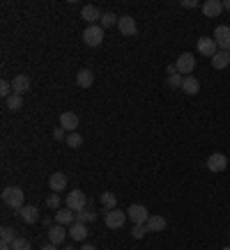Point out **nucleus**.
<instances>
[{
    "label": "nucleus",
    "instance_id": "obj_1",
    "mask_svg": "<svg viewBox=\"0 0 230 250\" xmlns=\"http://www.w3.org/2000/svg\"><path fill=\"white\" fill-rule=\"evenodd\" d=\"M2 202H5L9 209H14V211H21V209L26 207V204H23V202H26L23 188H18V186H7V188L2 190Z\"/></svg>",
    "mask_w": 230,
    "mask_h": 250
},
{
    "label": "nucleus",
    "instance_id": "obj_2",
    "mask_svg": "<svg viewBox=\"0 0 230 250\" xmlns=\"http://www.w3.org/2000/svg\"><path fill=\"white\" fill-rule=\"evenodd\" d=\"M83 42L88 44V46H92V48L101 46V42H104V28L88 26V30H83Z\"/></svg>",
    "mask_w": 230,
    "mask_h": 250
},
{
    "label": "nucleus",
    "instance_id": "obj_3",
    "mask_svg": "<svg viewBox=\"0 0 230 250\" xmlns=\"http://www.w3.org/2000/svg\"><path fill=\"white\" fill-rule=\"evenodd\" d=\"M175 67H177V74H180V76H191V71L196 69V58L191 53H182V55L177 58Z\"/></svg>",
    "mask_w": 230,
    "mask_h": 250
},
{
    "label": "nucleus",
    "instance_id": "obj_4",
    "mask_svg": "<svg viewBox=\"0 0 230 250\" xmlns=\"http://www.w3.org/2000/svg\"><path fill=\"white\" fill-rule=\"evenodd\" d=\"M127 216H129V220L133 225H145L150 220V211L143 207V204H131V207L127 209Z\"/></svg>",
    "mask_w": 230,
    "mask_h": 250
},
{
    "label": "nucleus",
    "instance_id": "obj_5",
    "mask_svg": "<svg viewBox=\"0 0 230 250\" xmlns=\"http://www.w3.org/2000/svg\"><path fill=\"white\" fill-rule=\"evenodd\" d=\"M67 209H71V211H81V209H85V193L83 190H69V195H67Z\"/></svg>",
    "mask_w": 230,
    "mask_h": 250
},
{
    "label": "nucleus",
    "instance_id": "obj_6",
    "mask_svg": "<svg viewBox=\"0 0 230 250\" xmlns=\"http://www.w3.org/2000/svg\"><path fill=\"white\" fill-rule=\"evenodd\" d=\"M127 218H129V216L124 214V211L113 209V211L106 214V227L108 230H120V227H124V220H127Z\"/></svg>",
    "mask_w": 230,
    "mask_h": 250
},
{
    "label": "nucleus",
    "instance_id": "obj_7",
    "mask_svg": "<svg viewBox=\"0 0 230 250\" xmlns=\"http://www.w3.org/2000/svg\"><path fill=\"white\" fill-rule=\"evenodd\" d=\"M214 42L221 51H230V26H219L214 30Z\"/></svg>",
    "mask_w": 230,
    "mask_h": 250
},
{
    "label": "nucleus",
    "instance_id": "obj_8",
    "mask_svg": "<svg viewBox=\"0 0 230 250\" xmlns=\"http://www.w3.org/2000/svg\"><path fill=\"white\" fill-rule=\"evenodd\" d=\"M198 53L203 55V58H214L216 55V42H214V37H200L198 39Z\"/></svg>",
    "mask_w": 230,
    "mask_h": 250
},
{
    "label": "nucleus",
    "instance_id": "obj_9",
    "mask_svg": "<svg viewBox=\"0 0 230 250\" xmlns=\"http://www.w3.org/2000/svg\"><path fill=\"white\" fill-rule=\"evenodd\" d=\"M207 168H210V172H223V170L228 168V158H226V154H221V152L212 154L210 158H207Z\"/></svg>",
    "mask_w": 230,
    "mask_h": 250
},
{
    "label": "nucleus",
    "instance_id": "obj_10",
    "mask_svg": "<svg viewBox=\"0 0 230 250\" xmlns=\"http://www.w3.org/2000/svg\"><path fill=\"white\" fill-rule=\"evenodd\" d=\"M79 124H81V120L76 112H62L60 115V126L67 131V133H74V131L79 129Z\"/></svg>",
    "mask_w": 230,
    "mask_h": 250
},
{
    "label": "nucleus",
    "instance_id": "obj_11",
    "mask_svg": "<svg viewBox=\"0 0 230 250\" xmlns=\"http://www.w3.org/2000/svg\"><path fill=\"white\" fill-rule=\"evenodd\" d=\"M203 14L207 18H216L223 14V2L221 0H207V2H203Z\"/></svg>",
    "mask_w": 230,
    "mask_h": 250
},
{
    "label": "nucleus",
    "instance_id": "obj_12",
    "mask_svg": "<svg viewBox=\"0 0 230 250\" xmlns=\"http://www.w3.org/2000/svg\"><path fill=\"white\" fill-rule=\"evenodd\" d=\"M117 30H120L124 37H133L136 32H138L136 21H133L131 16H120V21H117Z\"/></svg>",
    "mask_w": 230,
    "mask_h": 250
},
{
    "label": "nucleus",
    "instance_id": "obj_13",
    "mask_svg": "<svg viewBox=\"0 0 230 250\" xmlns=\"http://www.w3.org/2000/svg\"><path fill=\"white\" fill-rule=\"evenodd\" d=\"M30 87H33V83H30V78L26 76V74H21V76H16L14 80H12V90H14V94H26V92H30Z\"/></svg>",
    "mask_w": 230,
    "mask_h": 250
},
{
    "label": "nucleus",
    "instance_id": "obj_14",
    "mask_svg": "<svg viewBox=\"0 0 230 250\" xmlns=\"http://www.w3.org/2000/svg\"><path fill=\"white\" fill-rule=\"evenodd\" d=\"M55 220H58V225H65V227H71V225L76 223V214L71 211V209H58L55 211Z\"/></svg>",
    "mask_w": 230,
    "mask_h": 250
},
{
    "label": "nucleus",
    "instance_id": "obj_15",
    "mask_svg": "<svg viewBox=\"0 0 230 250\" xmlns=\"http://www.w3.org/2000/svg\"><path fill=\"white\" fill-rule=\"evenodd\" d=\"M65 236H67V230H65V225H51L49 227V243H55V246H60L65 241Z\"/></svg>",
    "mask_w": 230,
    "mask_h": 250
},
{
    "label": "nucleus",
    "instance_id": "obj_16",
    "mask_svg": "<svg viewBox=\"0 0 230 250\" xmlns=\"http://www.w3.org/2000/svg\"><path fill=\"white\" fill-rule=\"evenodd\" d=\"M18 218H21L26 225H33V223L39 220V209L33 207V204H30V207H23L21 211H18Z\"/></svg>",
    "mask_w": 230,
    "mask_h": 250
},
{
    "label": "nucleus",
    "instance_id": "obj_17",
    "mask_svg": "<svg viewBox=\"0 0 230 250\" xmlns=\"http://www.w3.org/2000/svg\"><path fill=\"white\" fill-rule=\"evenodd\" d=\"M49 186H51V190H55V193L65 190L67 188V174L65 172H53L51 177H49Z\"/></svg>",
    "mask_w": 230,
    "mask_h": 250
},
{
    "label": "nucleus",
    "instance_id": "obj_18",
    "mask_svg": "<svg viewBox=\"0 0 230 250\" xmlns=\"http://www.w3.org/2000/svg\"><path fill=\"white\" fill-rule=\"evenodd\" d=\"M88 225L85 223H74L69 227V236L74 239V241H85L88 239Z\"/></svg>",
    "mask_w": 230,
    "mask_h": 250
},
{
    "label": "nucleus",
    "instance_id": "obj_19",
    "mask_svg": "<svg viewBox=\"0 0 230 250\" xmlns=\"http://www.w3.org/2000/svg\"><path fill=\"white\" fill-rule=\"evenodd\" d=\"M92 83H95V74H92V69H81L79 74H76V85L79 87L88 90V87H92Z\"/></svg>",
    "mask_w": 230,
    "mask_h": 250
},
{
    "label": "nucleus",
    "instance_id": "obj_20",
    "mask_svg": "<svg viewBox=\"0 0 230 250\" xmlns=\"http://www.w3.org/2000/svg\"><path fill=\"white\" fill-rule=\"evenodd\" d=\"M81 16L85 18L90 26H95V21H101V12H99L95 5H85V7L81 9Z\"/></svg>",
    "mask_w": 230,
    "mask_h": 250
},
{
    "label": "nucleus",
    "instance_id": "obj_21",
    "mask_svg": "<svg viewBox=\"0 0 230 250\" xmlns=\"http://www.w3.org/2000/svg\"><path fill=\"white\" fill-rule=\"evenodd\" d=\"M182 92H184V94H198V92H200V83H198V78L184 76V83H182Z\"/></svg>",
    "mask_w": 230,
    "mask_h": 250
},
{
    "label": "nucleus",
    "instance_id": "obj_22",
    "mask_svg": "<svg viewBox=\"0 0 230 250\" xmlns=\"http://www.w3.org/2000/svg\"><path fill=\"white\" fill-rule=\"evenodd\" d=\"M148 230L150 232H161V230H166V225H168V220L164 218V216H150V220H148Z\"/></svg>",
    "mask_w": 230,
    "mask_h": 250
},
{
    "label": "nucleus",
    "instance_id": "obj_23",
    "mask_svg": "<svg viewBox=\"0 0 230 250\" xmlns=\"http://www.w3.org/2000/svg\"><path fill=\"white\" fill-rule=\"evenodd\" d=\"M230 64V51H219L212 58V67L214 69H226Z\"/></svg>",
    "mask_w": 230,
    "mask_h": 250
},
{
    "label": "nucleus",
    "instance_id": "obj_24",
    "mask_svg": "<svg viewBox=\"0 0 230 250\" xmlns=\"http://www.w3.org/2000/svg\"><path fill=\"white\" fill-rule=\"evenodd\" d=\"M99 202H101V207L108 209V211H113L115 207H117V195H113L111 190H106V193H101V198H99Z\"/></svg>",
    "mask_w": 230,
    "mask_h": 250
},
{
    "label": "nucleus",
    "instance_id": "obj_25",
    "mask_svg": "<svg viewBox=\"0 0 230 250\" xmlns=\"http://www.w3.org/2000/svg\"><path fill=\"white\" fill-rule=\"evenodd\" d=\"M5 106H7V110H12V112L21 110V108H23V96H21V94H12L9 99H5Z\"/></svg>",
    "mask_w": 230,
    "mask_h": 250
},
{
    "label": "nucleus",
    "instance_id": "obj_26",
    "mask_svg": "<svg viewBox=\"0 0 230 250\" xmlns=\"http://www.w3.org/2000/svg\"><path fill=\"white\" fill-rule=\"evenodd\" d=\"M16 239H18V236L14 234V230H12V227H7V225H5V227L0 230V243H7V246H12Z\"/></svg>",
    "mask_w": 230,
    "mask_h": 250
},
{
    "label": "nucleus",
    "instance_id": "obj_27",
    "mask_svg": "<svg viewBox=\"0 0 230 250\" xmlns=\"http://www.w3.org/2000/svg\"><path fill=\"white\" fill-rule=\"evenodd\" d=\"M95 220H97V214H95V211H88V209L76 211V223H95Z\"/></svg>",
    "mask_w": 230,
    "mask_h": 250
},
{
    "label": "nucleus",
    "instance_id": "obj_28",
    "mask_svg": "<svg viewBox=\"0 0 230 250\" xmlns=\"http://www.w3.org/2000/svg\"><path fill=\"white\" fill-rule=\"evenodd\" d=\"M65 142H67L71 149H79V147L83 145V136L76 133V131H74V133H67V140H65Z\"/></svg>",
    "mask_w": 230,
    "mask_h": 250
},
{
    "label": "nucleus",
    "instance_id": "obj_29",
    "mask_svg": "<svg viewBox=\"0 0 230 250\" xmlns=\"http://www.w3.org/2000/svg\"><path fill=\"white\" fill-rule=\"evenodd\" d=\"M117 21H120V18L115 16L113 12H106V14H101V28H104V30H106V28L117 26Z\"/></svg>",
    "mask_w": 230,
    "mask_h": 250
},
{
    "label": "nucleus",
    "instance_id": "obj_30",
    "mask_svg": "<svg viewBox=\"0 0 230 250\" xmlns=\"http://www.w3.org/2000/svg\"><path fill=\"white\" fill-rule=\"evenodd\" d=\"M182 83H184V76H180V74H173V76H168L166 78V85L168 87H173V90H182Z\"/></svg>",
    "mask_w": 230,
    "mask_h": 250
},
{
    "label": "nucleus",
    "instance_id": "obj_31",
    "mask_svg": "<svg viewBox=\"0 0 230 250\" xmlns=\"http://www.w3.org/2000/svg\"><path fill=\"white\" fill-rule=\"evenodd\" d=\"M0 94H2V99H9V96L14 94V90H12V83L9 80H0Z\"/></svg>",
    "mask_w": 230,
    "mask_h": 250
},
{
    "label": "nucleus",
    "instance_id": "obj_32",
    "mask_svg": "<svg viewBox=\"0 0 230 250\" xmlns=\"http://www.w3.org/2000/svg\"><path fill=\"white\" fill-rule=\"evenodd\" d=\"M148 232H150V230H148V225H133V227H131V236H133V239H143Z\"/></svg>",
    "mask_w": 230,
    "mask_h": 250
},
{
    "label": "nucleus",
    "instance_id": "obj_33",
    "mask_svg": "<svg viewBox=\"0 0 230 250\" xmlns=\"http://www.w3.org/2000/svg\"><path fill=\"white\" fill-rule=\"evenodd\" d=\"M12 250H33V248H30L28 239H16V241L12 243Z\"/></svg>",
    "mask_w": 230,
    "mask_h": 250
},
{
    "label": "nucleus",
    "instance_id": "obj_34",
    "mask_svg": "<svg viewBox=\"0 0 230 250\" xmlns=\"http://www.w3.org/2000/svg\"><path fill=\"white\" fill-rule=\"evenodd\" d=\"M46 207H49V209H58V207H60V198H58V195H49V198H46Z\"/></svg>",
    "mask_w": 230,
    "mask_h": 250
},
{
    "label": "nucleus",
    "instance_id": "obj_35",
    "mask_svg": "<svg viewBox=\"0 0 230 250\" xmlns=\"http://www.w3.org/2000/svg\"><path fill=\"white\" fill-rule=\"evenodd\" d=\"M53 138L55 140H67V131L62 129V126H58V129L53 131Z\"/></svg>",
    "mask_w": 230,
    "mask_h": 250
},
{
    "label": "nucleus",
    "instance_id": "obj_36",
    "mask_svg": "<svg viewBox=\"0 0 230 250\" xmlns=\"http://www.w3.org/2000/svg\"><path fill=\"white\" fill-rule=\"evenodd\" d=\"M182 7H186V9L198 7V2H196V0H184V2H182Z\"/></svg>",
    "mask_w": 230,
    "mask_h": 250
},
{
    "label": "nucleus",
    "instance_id": "obj_37",
    "mask_svg": "<svg viewBox=\"0 0 230 250\" xmlns=\"http://www.w3.org/2000/svg\"><path fill=\"white\" fill-rule=\"evenodd\" d=\"M79 250H97V246H92V243H85L83 248H79Z\"/></svg>",
    "mask_w": 230,
    "mask_h": 250
},
{
    "label": "nucleus",
    "instance_id": "obj_38",
    "mask_svg": "<svg viewBox=\"0 0 230 250\" xmlns=\"http://www.w3.org/2000/svg\"><path fill=\"white\" fill-rule=\"evenodd\" d=\"M42 250H58V246H55V243H46Z\"/></svg>",
    "mask_w": 230,
    "mask_h": 250
},
{
    "label": "nucleus",
    "instance_id": "obj_39",
    "mask_svg": "<svg viewBox=\"0 0 230 250\" xmlns=\"http://www.w3.org/2000/svg\"><path fill=\"white\" fill-rule=\"evenodd\" d=\"M0 250H12V246H7V243H0Z\"/></svg>",
    "mask_w": 230,
    "mask_h": 250
},
{
    "label": "nucleus",
    "instance_id": "obj_40",
    "mask_svg": "<svg viewBox=\"0 0 230 250\" xmlns=\"http://www.w3.org/2000/svg\"><path fill=\"white\" fill-rule=\"evenodd\" d=\"M223 9H230V0H226V2H223Z\"/></svg>",
    "mask_w": 230,
    "mask_h": 250
},
{
    "label": "nucleus",
    "instance_id": "obj_41",
    "mask_svg": "<svg viewBox=\"0 0 230 250\" xmlns=\"http://www.w3.org/2000/svg\"><path fill=\"white\" fill-rule=\"evenodd\" d=\"M65 250H76V248H71V246H69V248H65Z\"/></svg>",
    "mask_w": 230,
    "mask_h": 250
},
{
    "label": "nucleus",
    "instance_id": "obj_42",
    "mask_svg": "<svg viewBox=\"0 0 230 250\" xmlns=\"http://www.w3.org/2000/svg\"><path fill=\"white\" fill-rule=\"evenodd\" d=\"M223 250H230V246H228V248H223Z\"/></svg>",
    "mask_w": 230,
    "mask_h": 250
},
{
    "label": "nucleus",
    "instance_id": "obj_43",
    "mask_svg": "<svg viewBox=\"0 0 230 250\" xmlns=\"http://www.w3.org/2000/svg\"><path fill=\"white\" fill-rule=\"evenodd\" d=\"M228 236H230V232H228Z\"/></svg>",
    "mask_w": 230,
    "mask_h": 250
}]
</instances>
